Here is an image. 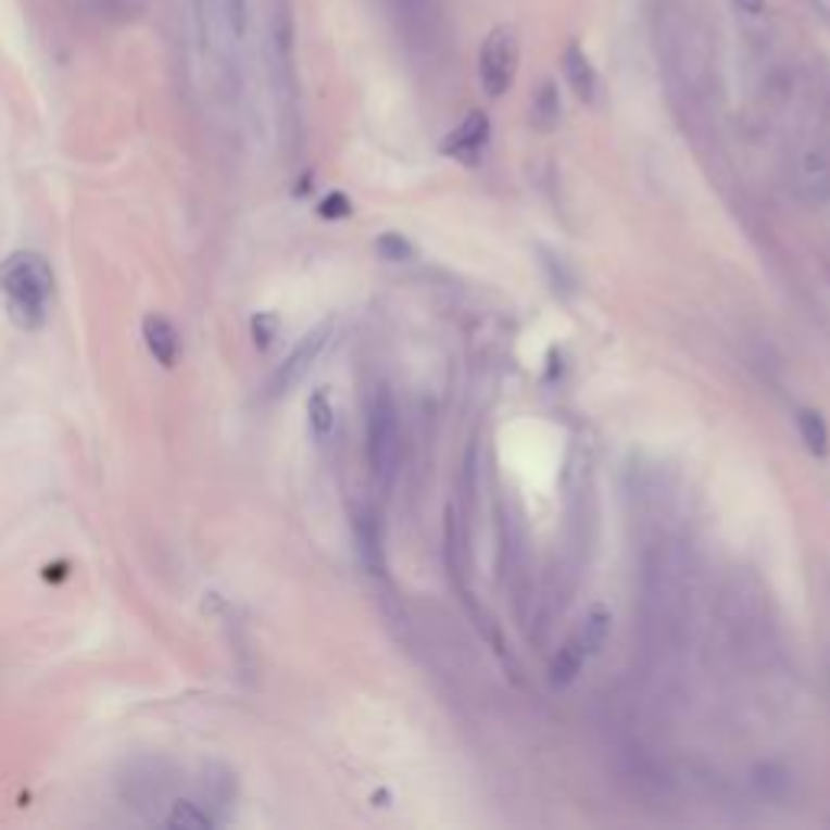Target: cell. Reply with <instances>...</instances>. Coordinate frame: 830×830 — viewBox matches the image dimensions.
Instances as JSON below:
<instances>
[{
    "instance_id": "7a4b0ae2",
    "label": "cell",
    "mask_w": 830,
    "mask_h": 830,
    "mask_svg": "<svg viewBox=\"0 0 830 830\" xmlns=\"http://www.w3.org/2000/svg\"><path fill=\"white\" fill-rule=\"evenodd\" d=\"M400 415L387 390H380L370 403V418H367V457L374 477L390 487L400 467Z\"/></svg>"
},
{
    "instance_id": "52a82bcc",
    "label": "cell",
    "mask_w": 830,
    "mask_h": 830,
    "mask_svg": "<svg viewBox=\"0 0 830 830\" xmlns=\"http://www.w3.org/2000/svg\"><path fill=\"white\" fill-rule=\"evenodd\" d=\"M562 65H565V78H568V85L575 88V95H578L584 104H591V101L598 98V72H594L588 52H584L578 42H571V46L565 49Z\"/></svg>"
},
{
    "instance_id": "9c48e42d",
    "label": "cell",
    "mask_w": 830,
    "mask_h": 830,
    "mask_svg": "<svg viewBox=\"0 0 830 830\" xmlns=\"http://www.w3.org/2000/svg\"><path fill=\"white\" fill-rule=\"evenodd\" d=\"M584 645H581V639H571V642H565L562 649H558V655H555V662H552V684L555 688H565V684H571L575 681V675L581 671V665H584Z\"/></svg>"
},
{
    "instance_id": "3957f363",
    "label": "cell",
    "mask_w": 830,
    "mask_h": 830,
    "mask_svg": "<svg viewBox=\"0 0 830 830\" xmlns=\"http://www.w3.org/2000/svg\"><path fill=\"white\" fill-rule=\"evenodd\" d=\"M516 68H519V36L513 26H496L483 39L480 59H477V75L483 91L490 98H503L516 78Z\"/></svg>"
},
{
    "instance_id": "7c38bea8",
    "label": "cell",
    "mask_w": 830,
    "mask_h": 830,
    "mask_svg": "<svg viewBox=\"0 0 830 830\" xmlns=\"http://www.w3.org/2000/svg\"><path fill=\"white\" fill-rule=\"evenodd\" d=\"M607 636H611V614L607 611H601V607H594L591 611V617L584 620V629H581V645H584V652H601L604 649V642H607Z\"/></svg>"
},
{
    "instance_id": "8fae6325",
    "label": "cell",
    "mask_w": 830,
    "mask_h": 830,
    "mask_svg": "<svg viewBox=\"0 0 830 830\" xmlns=\"http://www.w3.org/2000/svg\"><path fill=\"white\" fill-rule=\"evenodd\" d=\"M798 431H802V441H805V448H808L812 454H818V457L828 454V425H825V418L815 413V410H802V413H798Z\"/></svg>"
},
{
    "instance_id": "ba28073f",
    "label": "cell",
    "mask_w": 830,
    "mask_h": 830,
    "mask_svg": "<svg viewBox=\"0 0 830 830\" xmlns=\"http://www.w3.org/2000/svg\"><path fill=\"white\" fill-rule=\"evenodd\" d=\"M532 124L542 130V134H549V130H555L558 127V121H562V98H558V88H555V81H545L539 91H536V98H532Z\"/></svg>"
},
{
    "instance_id": "2e32d148",
    "label": "cell",
    "mask_w": 830,
    "mask_h": 830,
    "mask_svg": "<svg viewBox=\"0 0 830 830\" xmlns=\"http://www.w3.org/2000/svg\"><path fill=\"white\" fill-rule=\"evenodd\" d=\"M276 328H279V322H276L273 315H256V318H253V335H256V344H260V348H266V344L276 338Z\"/></svg>"
},
{
    "instance_id": "d6986e66",
    "label": "cell",
    "mask_w": 830,
    "mask_h": 830,
    "mask_svg": "<svg viewBox=\"0 0 830 830\" xmlns=\"http://www.w3.org/2000/svg\"><path fill=\"white\" fill-rule=\"evenodd\" d=\"M400 3H403L413 16H422V10H425V3H428V0H400Z\"/></svg>"
},
{
    "instance_id": "6da1fadb",
    "label": "cell",
    "mask_w": 830,
    "mask_h": 830,
    "mask_svg": "<svg viewBox=\"0 0 830 830\" xmlns=\"http://www.w3.org/2000/svg\"><path fill=\"white\" fill-rule=\"evenodd\" d=\"M52 286V269L39 253H13L0 266V292L7 299V312L26 331L46 325Z\"/></svg>"
},
{
    "instance_id": "277c9868",
    "label": "cell",
    "mask_w": 830,
    "mask_h": 830,
    "mask_svg": "<svg viewBox=\"0 0 830 830\" xmlns=\"http://www.w3.org/2000/svg\"><path fill=\"white\" fill-rule=\"evenodd\" d=\"M328 341H331V322H325V325H318V328H312L292 351H289V357L276 367V374H273V383H269V390H273V397H286V393H292L302 380H305V374L315 367V361L322 357V351L328 348Z\"/></svg>"
},
{
    "instance_id": "9a60e30c",
    "label": "cell",
    "mask_w": 830,
    "mask_h": 830,
    "mask_svg": "<svg viewBox=\"0 0 830 830\" xmlns=\"http://www.w3.org/2000/svg\"><path fill=\"white\" fill-rule=\"evenodd\" d=\"M377 250H380L383 260H393V263H403V260H413L415 256L413 243L403 240L400 234H383V237L377 240Z\"/></svg>"
},
{
    "instance_id": "5b68a950",
    "label": "cell",
    "mask_w": 830,
    "mask_h": 830,
    "mask_svg": "<svg viewBox=\"0 0 830 830\" xmlns=\"http://www.w3.org/2000/svg\"><path fill=\"white\" fill-rule=\"evenodd\" d=\"M487 137H490V121H487V114L474 111V114H467V121L444 140V153H448V156H457V160H464V163H474V160L480 156Z\"/></svg>"
},
{
    "instance_id": "4fadbf2b",
    "label": "cell",
    "mask_w": 830,
    "mask_h": 830,
    "mask_svg": "<svg viewBox=\"0 0 830 830\" xmlns=\"http://www.w3.org/2000/svg\"><path fill=\"white\" fill-rule=\"evenodd\" d=\"M309 422H312L315 438H328V435H331V428H335V410H331L328 393H315V397L309 400Z\"/></svg>"
},
{
    "instance_id": "ac0fdd59",
    "label": "cell",
    "mask_w": 830,
    "mask_h": 830,
    "mask_svg": "<svg viewBox=\"0 0 830 830\" xmlns=\"http://www.w3.org/2000/svg\"><path fill=\"white\" fill-rule=\"evenodd\" d=\"M737 7H740L743 13H753V16H759V13L766 10V0H737Z\"/></svg>"
},
{
    "instance_id": "5bb4252c",
    "label": "cell",
    "mask_w": 830,
    "mask_h": 830,
    "mask_svg": "<svg viewBox=\"0 0 830 830\" xmlns=\"http://www.w3.org/2000/svg\"><path fill=\"white\" fill-rule=\"evenodd\" d=\"M357 542H361V555L364 562L377 571L383 568V552H380V536H377V526L367 523V519H357Z\"/></svg>"
},
{
    "instance_id": "30bf717a",
    "label": "cell",
    "mask_w": 830,
    "mask_h": 830,
    "mask_svg": "<svg viewBox=\"0 0 830 830\" xmlns=\"http://www.w3.org/2000/svg\"><path fill=\"white\" fill-rule=\"evenodd\" d=\"M166 825L169 828H183V830H205L214 828V818L208 815L202 805L189 802V798H179L169 805V815H166Z\"/></svg>"
},
{
    "instance_id": "e0dca14e",
    "label": "cell",
    "mask_w": 830,
    "mask_h": 830,
    "mask_svg": "<svg viewBox=\"0 0 830 830\" xmlns=\"http://www.w3.org/2000/svg\"><path fill=\"white\" fill-rule=\"evenodd\" d=\"M322 214L325 217H344V214H351V202L344 199V196H328L325 202H322Z\"/></svg>"
},
{
    "instance_id": "8992f818",
    "label": "cell",
    "mask_w": 830,
    "mask_h": 830,
    "mask_svg": "<svg viewBox=\"0 0 830 830\" xmlns=\"http://www.w3.org/2000/svg\"><path fill=\"white\" fill-rule=\"evenodd\" d=\"M143 341L150 348V354L163 364V367H176L179 361V351H183V341H179V331L169 318L163 315H147L143 318Z\"/></svg>"
}]
</instances>
